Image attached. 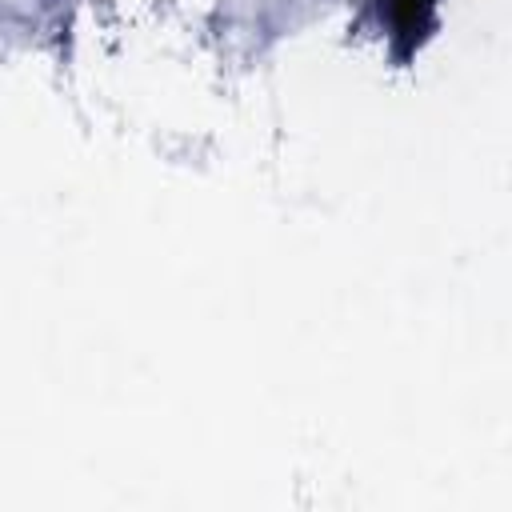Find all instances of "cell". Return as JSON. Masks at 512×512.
I'll return each instance as SVG.
<instances>
[{
	"label": "cell",
	"mask_w": 512,
	"mask_h": 512,
	"mask_svg": "<svg viewBox=\"0 0 512 512\" xmlns=\"http://www.w3.org/2000/svg\"><path fill=\"white\" fill-rule=\"evenodd\" d=\"M384 16H388V28H392V48H396V60L404 64L432 32L436 24V0H380Z\"/></svg>",
	"instance_id": "1"
}]
</instances>
